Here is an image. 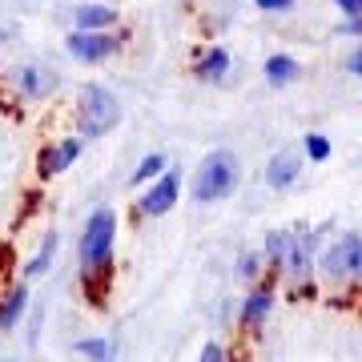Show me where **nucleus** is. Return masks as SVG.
<instances>
[{"mask_svg": "<svg viewBox=\"0 0 362 362\" xmlns=\"http://www.w3.org/2000/svg\"><path fill=\"white\" fill-rule=\"evenodd\" d=\"M238 185V161L230 153H209L202 165H197L194 177V197L197 202H221V197L233 194Z\"/></svg>", "mask_w": 362, "mask_h": 362, "instance_id": "1", "label": "nucleus"}, {"mask_svg": "<svg viewBox=\"0 0 362 362\" xmlns=\"http://www.w3.org/2000/svg\"><path fill=\"white\" fill-rule=\"evenodd\" d=\"M117 117H121V105L109 89L101 85H85L81 93V133L85 137H101L117 125Z\"/></svg>", "mask_w": 362, "mask_h": 362, "instance_id": "2", "label": "nucleus"}, {"mask_svg": "<svg viewBox=\"0 0 362 362\" xmlns=\"http://www.w3.org/2000/svg\"><path fill=\"white\" fill-rule=\"evenodd\" d=\"M113 233H117V218L109 209H97L89 218V226H85V238H81V262H85V270H105L109 266Z\"/></svg>", "mask_w": 362, "mask_h": 362, "instance_id": "3", "label": "nucleus"}, {"mask_svg": "<svg viewBox=\"0 0 362 362\" xmlns=\"http://www.w3.org/2000/svg\"><path fill=\"white\" fill-rule=\"evenodd\" d=\"M322 266L334 278H362V242L358 238H342L338 246H330Z\"/></svg>", "mask_w": 362, "mask_h": 362, "instance_id": "4", "label": "nucleus"}, {"mask_svg": "<svg viewBox=\"0 0 362 362\" xmlns=\"http://www.w3.org/2000/svg\"><path fill=\"white\" fill-rule=\"evenodd\" d=\"M65 45H69L73 57H81V61H101V57L117 52V40L109 37V33H73Z\"/></svg>", "mask_w": 362, "mask_h": 362, "instance_id": "5", "label": "nucleus"}, {"mask_svg": "<svg viewBox=\"0 0 362 362\" xmlns=\"http://www.w3.org/2000/svg\"><path fill=\"white\" fill-rule=\"evenodd\" d=\"M173 202H177V173H161V177L153 181V189L145 194L141 214L161 218V214H169V209H173Z\"/></svg>", "mask_w": 362, "mask_h": 362, "instance_id": "6", "label": "nucleus"}, {"mask_svg": "<svg viewBox=\"0 0 362 362\" xmlns=\"http://www.w3.org/2000/svg\"><path fill=\"white\" fill-rule=\"evenodd\" d=\"M81 153V141H61V145H52L49 153H40V173L49 177V173H61L65 165H73Z\"/></svg>", "mask_w": 362, "mask_h": 362, "instance_id": "7", "label": "nucleus"}, {"mask_svg": "<svg viewBox=\"0 0 362 362\" xmlns=\"http://www.w3.org/2000/svg\"><path fill=\"white\" fill-rule=\"evenodd\" d=\"M117 21L113 8H105V4H81L77 8V25L81 33H97V28H109Z\"/></svg>", "mask_w": 362, "mask_h": 362, "instance_id": "8", "label": "nucleus"}, {"mask_svg": "<svg viewBox=\"0 0 362 362\" xmlns=\"http://www.w3.org/2000/svg\"><path fill=\"white\" fill-rule=\"evenodd\" d=\"M226 69H230V52L226 49H214V52H206L202 61H197V81H221L226 77Z\"/></svg>", "mask_w": 362, "mask_h": 362, "instance_id": "9", "label": "nucleus"}, {"mask_svg": "<svg viewBox=\"0 0 362 362\" xmlns=\"http://www.w3.org/2000/svg\"><path fill=\"white\" fill-rule=\"evenodd\" d=\"M266 177H270V185H290V181L298 177V157L278 153L270 161V169H266Z\"/></svg>", "mask_w": 362, "mask_h": 362, "instance_id": "10", "label": "nucleus"}, {"mask_svg": "<svg viewBox=\"0 0 362 362\" xmlns=\"http://www.w3.org/2000/svg\"><path fill=\"white\" fill-rule=\"evenodd\" d=\"M25 298H28V294H25V286H16L13 294L0 302V326H4V330H8L16 318H21V310H25Z\"/></svg>", "mask_w": 362, "mask_h": 362, "instance_id": "11", "label": "nucleus"}, {"mask_svg": "<svg viewBox=\"0 0 362 362\" xmlns=\"http://www.w3.org/2000/svg\"><path fill=\"white\" fill-rule=\"evenodd\" d=\"M266 77H270L274 85L294 81L298 77V61H290V57H270V61H266Z\"/></svg>", "mask_w": 362, "mask_h": 362, "instance_id": "12", "label": "nucleus"}, {"mask_svg": "<svg viewBox=\"0 0 362 362\" xmlns=\"http://www.w3.org/2000/svg\"><path fill=\"white\" fill-rule=\"evenodd\" d=\"M266 314H270V294H266V290L254 294V298H246V310H242V322L246 326H258Z\"/></svg>", "mask_w": 362, "mask_h": 362, "instance_id": "13", "label": "nucleus"}, {"mask_svg": "<svg viewBox=\"0 0 362 362\" xmlns=\"http://www.w3.org/2000/svg\"><path fill=\"white\" fill-rule=\"evenodd\" d=\"M161 165H165V157H145L141 165H137V173H133V181H137V185H141V181H149V177H157V173H161Z\"/></svg>", "mask_w": 362, "mask_h": 362, "instance_id": "14", "label": "nucleus"}, {"mask_svg": "<svg viewBox=\"0 0 362 362\" xmlns=\"http://www.w3.org/2000/svg\"><path fill=\"white\" fill-rule=\"evenodd\" d=\"M49 85H52L49 73H40V69H25V89L28 93H45Z\"/></svg>", "mask_w": 362, "mask_h": 362, "instance_id": "15", "label": "nucleus"}, {"mask_svg": "<svg viewBox=\"0 0 362 362\" xmlns=\"http://www.w3.org/2000/svg\"><path fill=\"white\" fill-rule=\"evenodd\" d=\"M306 153H310L314 161H326V157H330V141L314 133V137H306Z\"/></svg>", "mask_w": 362, "mask_h": 362, "instance_id": "16", "label": "nucleus"}, {"mask_svg": "<svg viewBox=\"0 0 362 362\" xmlns=\"http://www.w3.org/2000/svg\"><path fill=\"white\" fill-rule=\"evenodd\" d=\"M294 0H258V8H266V13H286Z\"/></svg>", "mask_w": 362, "mask_h": 362, "instance_id": "17", "label": "nucleus"}, {"mask_svg": "<svg viewBox=\"0 0 362 362\" xmlns=\"http://www.w3.org/2000/svg\"><path fill=\"white\" fill-rule=\"evenodd\" d=\"M202 362H226V354H221V346H218V342H209V346L202 350Z\"/></svg>", "mask_w": 362, "mask_h": 362, "instance_id": "18", "label": "nucleus"}, {"mask_svg": "<svg viewBox=\"0 0 362 362\" xmlns=\"http://www.w3.org/2000/svg\"><path fill=\"white\" fill-rule=\"evenodd\" d=\"M338 8H346L350 16H362V0H334Z\"/></svg>", "mask_w": 362, "mask_h": 362, "instance_id": "19", "label": "nucleus"}, {"mask_svg": "<svg viewBox=\"0 0 362 362\" xmlns=\"http://www.w3.org/2000/svg\"><path fill=\"white\" fill-rule=\"evenodd\" d=\"M81 350H89L93 358H105V354H109V350H105L101 342H85V346H81Z\"/></svg>", "mask_w": 362, "mask_h": 362, "instance_id": "20", "label": "nucleus"}, {"mask_svg": "<svg viewBox=\"0 0 362 362\" xmlns=\"http://www.w3.org/2000/svg\"><path fill=\"white\" fill-rule=\"evenodd\" d=\"M346 69H350V73H358V77H362V49H358V52H354V57H350V61H346Z\"/></svg>", "mask_w": 362, "mask_h": 362, "instance_id": "21", "label": "nucleus"}, {"mask_svg": "<svg viewBox=\"0 0 362 362\" xmlns=\"http://www.w3.org/2000/svg\"><path fill=\"white\" fill-rule=\"evenodd\" d=\"M4 362H13V358H4Z\"/></svg>", "mask_w": 362, "mask_h": 362, "instance_id": "22", "label": "nucleus"}]
</instances>
